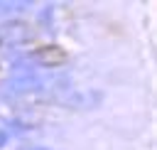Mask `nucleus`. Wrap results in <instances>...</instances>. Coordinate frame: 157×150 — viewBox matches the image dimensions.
I'll return each mask as SVG.
<instances>
[{"instance_id":"4","label":"nucleus","mask_w":157,"mask_h":150,"mask_svg":"<svg viewBox=\"0 0 157 150\" xmlns=\"http://www.w3.org/2000/svg\"><path fill=\"white\" fill-rule=\"evenodd\" d=\"M5 143H7V133H5V130H0V145H5Z\"/></svg>"},{"instance_id":"2","label":"nucleus","mask_w":157,"mask_h":150,"mask_svg":"<svg viewBox=\"0 0 157 150\" xmlns=\"http://www.w3.org/2000/svg\"><path fill=\"white\" fill-rule=\"evenodd\" d=\"M42 86H44V79L37 76V74H29V71H25V74H15V76H10V81H7V91H10L12 96L32 93V91H39Z\"/></svg>"},{"instance_id":"1","label":"nucleus","mask_w":157,"mask_h":150,"mask_svg":"<svg viewBox=\"0 0 157 150\" xmlns=\"http://www.w3.org/2000/svg\"><path fill=\"white\" fill-rule=\"evenodd\" d=\"M32 39V27L22 20H10L0 25V44H25Z\"/></svg>"},{"instance_id":"3","label":"nucleus","mask_w":157,"mask_h":150,"mask_svg":"<svg viewBox=\"0 0 157 150\" xmlns=\"http://www.w3.org/2000/svg\"><path fill=\"white\" fill-rule=\"evenodd\" d=\"M32 57H34V61L42 64V66H56V64H61V61L66 59L64 49H61V47H54V44H49V47H39Z\"/></svg>"},{"instance_id":"5","label":"nucleus","mask_w":157,"mask_h":150,"mask_svg":"<svg viewBox=\"0 0 157 150\" xmlns=\"http://www.w3.org/2000/svg\"><path fill=\"white\" fill-rule=\"evenodd\" d=\"M34 150H47V148H34Z\"/></svg>"}]
</instances>
